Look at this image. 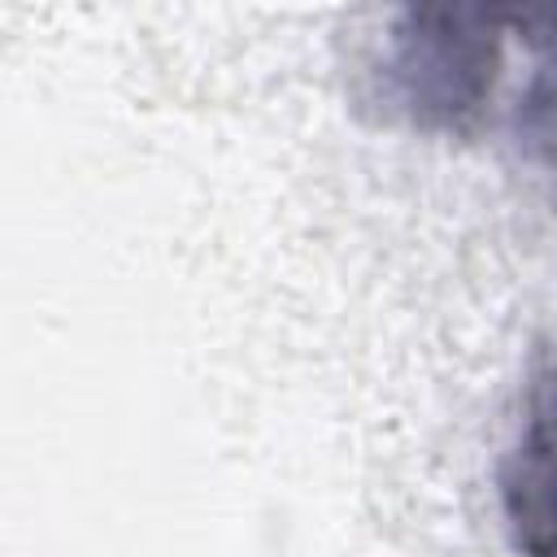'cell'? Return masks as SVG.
Here are the masks:
<instances>
[{"label":"cell","mask_w":557,"mask_h":557,"mask_svg":"<svg viewBox=\"0 0 557 557\" xmlns=\"http://www.w3.org/2000/svg\"><path fill=\"white\" fill-rule=\"evenodd\" d=\"M509 52L518 83L500 96L496 126L522 161L557 170V4H509Z\"/></svg>","instance_id":"3957f363"},{"label":"cell","mask_w":557,"mask_h":557,"mask_svg":"<svg viewBox=\"0 0 557 557\" xmlns=\"http://www.w3.org/2000/svg\"><path fill=\"white\" fill-rule=\"evenodd\" d=\"M509 70V4H405L387 17L361 104L413 135L470 139L496 122Z\"/></svg>","instance_id":"6da1fadb"},{"label":"cell","mask_w":557,"mask_h":557,"mask_svg":"<svg viewBox=\"0 0 557 557\" xmlns=\"http://www.w3.org/2000/svg\"><path fill=\"white\" fill-rule=\"evenodd\" d=\"M496 505L518 557H557V352L527 387L496 466Z\"/></svg>","instance_id":"7a4b0ae2"}]
</instances>
